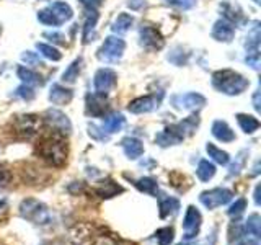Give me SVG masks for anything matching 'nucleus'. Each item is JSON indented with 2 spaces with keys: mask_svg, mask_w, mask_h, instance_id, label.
<instances>
[{
  "mask_svg": "<svg viewBox=\"0 0 261 245\" xmlns=\"http://www.w3.org/2000/svg\"><path fill=\"white\" fill-rule=\"evenodd\" d=\"M49 8H51V12L56 15V18L59 20V23H65V21H69L72 16H73V10L70 8L69 4H65V2H53L51 5H49Z\"/></svg>",
  "mask_w": 261,
  "mask_h": 245,
  "instance_id": "a878e982",
  "label": "nucleus"
},
{
  "mask_svg": "<svg viewBox=\"0 0 261 245\" xmlns=\"http://www.w3.org/2000/svg\"><path fill=\"white\" fill-rule=\"evenodd\" d=\"M16 76H18V79H21L24 85H30V87H38L44 84L43 77H41L39 74H36L35 70L28 69L27 65H18V67H16Z\"/></svg>",
  "mask_w": 261,
  "mask_h": 245,
  "instance_id": "412c9836",
  "label": "nucleus"
},
{
  "mask_svg": "<svg viewBox=\"0 0 261 245\" xmlns=\"http://www.w3.org/2000/svg\"><path fill=\"white\" fill-rule=\"evenodd\" d=\"M212 87L225 95H240L250 87V80L232 69H222L212 74Z\"/></svg>",
  "mask_w": 261,
  "mask_h": 245,
  "instance_id": "f03ea898",
  "label": "nucleus"
},
{
  "mask_svg": "<svg viewBox=\"0 0 261 245\" xmlns=\"http://www.w3.org/2000/svg\"><path fill=\"white\" fill-rule=\"evenodd\" d=\"M12 182V172L7 170L5 167H0V188L7 186Z\"/></svg>",
  "mask_w": 261,
  "mask_h": 245,
  "instance_id": "49530a36",
  "label": "nucleus"
},
{
  "mask_svg": "<svg viewBox=\"0 0 261 245\" xmlns=\"http://www.w3.org/2000/svg\"><path fill=\"white\" fill-rule=\"evenodd\" d=\"M136 186H137V190H141L142 193L153 194V196L157 194V191H159L157 180L152 178V177H142V178L136 180Z\"/></svg>",
  "mask_w": 261,
  "mask_h": 245,
  "instance_id": "cd10ccee",
  "label": "nucleus"
},
{
  "mask_svg": "<svg viewBox=\"0 0 261 245\" xmlns=\"http://www.w3.org/2000/svg\"><path fill=\"white\" fill-rule=\"evenodd\" d=\"M38 20H39V23L47 24V27H61L59 20L56 18V15L51 12V8L49 7L38 12Z\"/></svg>",
  "mask_w": 261,
  "mask_h": 245,
  "instance_id": "72a5a7b5",
  "label": "nucleus"
},
{
  "mask_svg": "<svg viewBox=\"0 0 261 245\" xmlns=\"http://www.w3.org/2000/svg\"><path fill=\"white\" fill-rule=\"evenodd\" d=\"M20 214L21 217H24L27 220H30V223H35V224H49L51 223V212H49V209L44 206L43 203L35 200V198H27L23 200L21 204H20Z\"/></svg>",
  "mask_w": 261,
  "mask_h": 245,
  "instance_id": "7ed1b4c3",
  "label": "nucleus"
},
{
  "mask_svg": "<svg viewBox=\"0 0 261 245\" xmlns=\"http://www.w3.org/2000/svg\"><path fill=\"white\" fill-rule=\"evenodd\" d=\"M253 2H255L256 5H259V4H261V0H253Z\"/></svg>",
  "mask_w": 261,
  "mask_h": 245,
  "instance_id": "5fc2aeb1",
  "label": "nucleus"
},
{
  "mask_svg": "<svg viewBox=\"0 0 261 245\" xmlns=\"http://www.w3.org/2000/svg\"><path fill=\"white\" fill-rule=\"evenodd\" d=\"M95 191H96L98 196H100V198H103V200H110V198H113V196H116V194L122 193L124 190H122V186H119L116 182H114V180H111V178H105V180H101V182L96 185Z\"/></svg>",
  "mask_w": 261,
  "mask_h": 245,
  "instance_id": "dca6fc26",
  "label": "nucleus"
},
{
  "mask_svg": "<svg viewBox=\"0 0 261 245\" xmlns=\"http://www.w3.org/2000/svg\"><path fill=\"white\" fill-rule=\"evenodd\" d=\"M127 5L133 8V10H139V8H141L142 5H145V2H144V0H130Z\"/></svg>",
  "mask_w": 261,
  "mask_h": 245,
  "instance_id": "3c124183",
  "label": "nucleus"
},
{
  "mask_svg": "<svg viewBox=\"0 0 261 245\" xmlns=\"http://www.w3.org/2000/svg\"><path fill=\"white\" fill-rule=\"evenodd\" d=\"M212 136L220 142H232L235 141V133L230 129V126L225 121H214L212 122Z\"/></svg>",
  "mask_w": 261,
  "mask_h": 245,
  "instance_id": "6ab92c4d",
  "label": "nucleus"
},
{
  "mask_svg": "<svg viewBox=\"0 0 261 245\" xmlns=\"http://www.w3.org/2000/svg\"><path fill=\"white\" fill-rule=\"evenodd\" d=\"M179 245H196V243H179Z\"/></svg>",
  "mask_w": 261,
  "mask_h": 245,
  "instance_id": "6e6d98bb",
  "label": "nucleus"
},
{
  "mask_svg": "<svg viewBox=\"0 0 261 245\" xmlns=\"http://www.w3.org/2000/svg\"><path fill=\"white\" fill-rule=\"evenodd\" d=\"M211 35L216 41H219V43H230L235 36V28H233V24H230L222 18L214 23Z\"/></svg>",
  "mask_w": 261,
  "mask_h": 245,
  "instance_id": "2eb2a0df",
  "label": "nucleus"
},
{
  "mask_svg": "<svg viewBox=\"0 0 261 245\" xmlns=\"http://www.w3.org/2000/svg\"><path fill=\"white\" fill-rule=\"evenodd\" d=\"M110 103H108V95L101 93H88L87 95V113L92 116H105V113L108 111Z\"/></svg>",
  "mask_w": 261,
  "mask_h": 245,
  "instance_id": "ddd939ff",
  "label": "nucleus"
},
{
  "mask_svg": "<svg viewBox=\"0 0 261 245\" xmlns=\"http://www.w3.org/2000/svg\"><path fill=\"white\" fill-rule=\"evenodd\" d=\"M206 151H207V154H209V157H211L212 160H214V162L220 163V165H227L228 160H230V157H228V154H227L225 151L219 149L217 145L211 144V142L206 145Z\"/></svg>",
  "mask_w": 261,
  "mask_h": 245,
  "instance_id": "7c9ffc66",
  "label": "nucleus"
},
{
  "mask_svg": "<svg viewBox=\"0 0 261 245\" xmlns=\"http://www.w3.org/2000/svg\"><path fill=\"white\" fill-rule=\"evenodd\" d=\"M162 102V93L157 95H145V96H139L134 98L133 102H129L127 110L134 114H142V113H150L153 110L159 108V105Z\"/></svg>",
  "mask_w": 261,
  "mask_h": 245,
  "instance_id": "9d476101",
  "label": "nucleus"
},
{
  "mask_svg": "<svg viewBox=\"0 0 261 245\" xmlns=\"http://www.w3.org/2000/svg\"><path fill=\"white\" fill-rule=\"evenodd\" d=\"M121 147H122V151H124V154L127 155V159H133V160L139 159L144 154V144L141 139H137V137L122 139Z\"/></svg>",
  "mask_w": 261,
  "mask_h": 245,
  "instance_id": "a211bd4d",
  "label": "nucleus"
},
{
  "mask_svg": "<svg viewBox=\"0 0 261 245\" xmlns=\"http://www.w3.org/2000/svg\"><path fill=\"white\" fill-rule=\"evenodd\" d=\"M173 237H175V231L171 227H162L155 232V239H157L159 245H170L173 242Z\"/></svg>",
  "mask_w": 261,
  "mask_h": 245,
  "instance_id": "c9c22d12",
  "label": "nucleus"
},
{
  "mask_svg": "<svg viewBox=\"0 0 261 245\" xmlns=\"http://www.w3.org/2000/svg\"><path fill=\"white\" fill-rule=\"evenodd\" d=\"M13 96H15V98H20V100H24V102H31L33 98L36 96V92H35V88H33V87L23 84V85H20L18 88H15Z\"/></svg>",
  "mask_w": 261,
  "mask_h": 245,
  "instance_id": "e433bc0d",
  "label": "nucleus"
},
{
  "mask_svg": "<svg viewBox=\"0 0 261 245\" xmlns=\"http://www.w3.org/2000/svg\"><path fill=\"white\" fill-rule=\"evenodd\" d=\"M206 105V98L201 93L190 92V93H179L171 96V106L176 110H186V111H198Z\"/></svg>",
  "mask_w": 261,
  "mask_h": 245,
  "instance_id": "39448f33",
  "label": "nucleus"
},
{
  "mask_svg": "<svg viewBox=\"0 0 261 245\" xmlns=\"http://www.w3.org/2000/svg\"><path fill=\"white\" fill-rule=\"evenodd\" d=\"M134 24V16L130 13H119L116 18H114L113 24H111V30L113 33L116 35H124L130 30V27Z\"/></svg>",
  "mask_w": 261,
  "mask_h": 245,
  "instance_id": "393cba45",
  "label": "nucleus"
},
{
  "mask_svg": "<svg viewBox=\"0 0 261 245\" xmlns=\"http://www.w3.org/2000/svg\"><path fill=\"white\" fill-rule=\"evenodd\" d=\"M183 53V47H175L173 53L168 54V61L175 65H183L188 61V54H181Z\"/></svg>",
  "mask_w": 261,
  "mask_h": 245,
  "instance_id": "58836bf2",
  "label": "nucleus"
},
{
  "mask_svg": "<svg viewBox=\"0 0 261 245\" xmlns=\"http://www.w3.org/2000/svg\"><path fill=\"white\" fill-rule=\"evenodd\" d=\"M126 51V43L124 39L119 36H108L105 39L101 47L98 49V59L106 64H114L121 61L122 54Z\"/></svg>",
  "mask_w": 261,
  "mask_h": 245,
  "instance_id": "20e7f679",
  "label": "nucleus"
},
{
  "mask_svg": "<svg viewBox=\"0 0 261 245\" xmlns=\"http://www.w3.org/2000/svg\"><path fill=\"white\" fill-rule=\"evenodd\" d=\"M116 84H118V76L113 69L103 67V69H98L95 72V77H93L95 93L108 95L111 90L116 87Z\"/></svg>",
  "mask_w": 261,
  "mask_h": 245,
  "instance_id": "423d86ee",
  "label": "nucleus"
},
{
  "mask_svg": "<svg viewBox=\"0 0 261 245\" xmlns=\"http://www.w3.org/2000/svg\"><path fill=\"white\" fill-rule=\"evenodd\" d=\"M233 193L227 188H214V190L209 191H202L199 194V201L206 206L207 209H216L222 204H227L232 200Z\"/></svg>",
  "mask_w": 261,
  "mask_h": 245,
  "instance_id": "6e6552de",
  "label": "nucleus"
},
{
  "mask_svg": "<svg viewBox=\"0 0 261 245\" xmlns=\"http://www.w3.org/2000/svg\"><path fill=\"white\" fill-rule=\"evenodd\" d=\"M199 227H201V212L194 206H190L186 209L185 220H183L185 239L191 240L193 237H196V234L199 232Z\"/></svg>",
  "mask_w": 261,
  "mask_h": 245,
  "instance_id": "f8f14e48",
  "label": "nucleus"
},
{
  "mask_svg": "<svg viewBox=\"0 0 261 245\" xmlns=\"http://www.w3.org/2000/svg\"><path fill=\"white\" fill-rule=\"evenodd\" d=\"M79 2L84 5L87 10H98V8L103 5L105 0H79Z\"/></svg>",
  "mask_w": 261,
  "mask_h": 245,
  "instance_id": "de8ad7c7",
  "label": "nucleus"
},
{
  "mask_svg": "<svg viewBox=\"0 0 261 245\" xmlns=\"http://www.w3.org/2000/svg\"><path fill=\"white\" fill-rule=\"evenodd\" d=\"M139 43H141L142 47L155 51V49H162L163 36L160 35V31L157 28L149 27V24H144V27L139 30Z\"/></svg>",
  "mask_w": 261,
  "mask_h": 245,
  "instance_id": "9b49d317",
  "label": "nucleus"
},
{
  "mask_svg": "<svg viewBox=\"0 0 261 245\" xmlns=\"http://www.w3.org/2000/svg\"><path fill=\"white\" fill-rule=\"evenodd\" d=\"M88 134H90V137H93V139H96V141H100V142H108L110 141V134L105 133V129L98 128L96 125H88Z\"/></svg>",
  "mask_w": 261,
  "mask_h": 245,
  "instance_id": "4c0bfd02",
  "label": "nucleus"
},
{
  "mask_svg": "<svg viewBox=\"0 0 261 245\" xmlns=\"http://www.w3.org/2000/svg\"><path fill=\"white\" fill-rule=\"evenodd\" d=\"M247 232L250 235H253L255 239H259L261 237V219L258 214H251L247 220Z\"/></svg>",
  "mask_w": 261,
  "mask_h": 245,
  "instance_id": "f704fd0d",
  "label": "nucleus"
},
{
  "mask_svg": "<svg viewBox=\"0 0 261 245\" xmlns=\"http://www.w3.org/2000/svg\"><path fill=\"white\" fill-rule=\"evenodd\" d=\"M259 88L255 90V93H253V106H255V110L259 111L261 110V106H259Z\"/></svg>",
  "mask_w": 261,
  "mask_h": 245,
  "instance_id": "8fccbe9b",
  "label": "nucleus"
},
{
  "mask_svg": "<svg viewBox=\"0 0 261 245\" xmlns=\"http://www.w3.org/2000/svg\"><path fill=\"white\" fill-rule=\"evenodd\" d=\"M36 49L39 51V54H41V56H44L46 59H49V61L57 62V61H61V57H62V54L59 53V49H56V47H54V46H51V44L38 43V44H36Z\"/></svg>",
  "mask_w": 261,
  "mask_h": 245,
  "instance_id": "2f4dec72",
  "label": "nucleus"
},
{
  "mask_svg": "<svg viewBox=\"0 0 261 245\" xmlns=\"http://www.w3.org/2000/svg\"><path fill=\"white\" fill-rule=\"evenodd\" d=\"M248 154V151H242L239 155L235 157V162L230 165V172H228V175H239L240 174V170H242V167H243V163H245V155Z\"/></svg>",
  "mask_w": 261,
  "mask_h": 245,
  "instance_id": "79ce46f5",
  "label": "nucleus"
},
{
  "mask_svg": "<svg viewBox=\"0 0 261 245\" xmlns=\"http://www.w3.org/2000/svg\"><path fill=\"white\" fill-rule=\"evenodd\" d=\"M126 125V118L122 116V113H110L108 116L105 118V125L103 129L106 131L108 134H114V133H119V131L124 128Z\"/></svg>",
  "mask_w": 261,
  "mask_h": 245,
  "instance_id": "5701e85b",
  "label": "nucleus"
},
{
  "mask_svg": "<svg viewBox=\"0 0 261 245\" xmlns=\"http://www.w3.org/2000/svg\"><path fill=\"white\" fill-rule=\"evenodd\" d=\"M0 33H2V30H0Z\"/></svg>",
  "mask_w": 261,
  "mask_h": 245,
  "instance_id": "4d7b16f0",
  "label": "nucleus"
},
{
  "mask_svg": "<svg viewBox=\"0 0 261 245\" xmlns=\"http://www.w3.org/2000/svg\"><path fill=\"white\" fill-rule=\"evenodd\" d=\"M259 39H261L259 21H253L251 27L248 28L247 39H245V47H247V53H259Z\"/></svg>",
  "mask_w": 261,
  "mask_h": 245,
  "instance_id": "aec40b11",
  "label": "nucleus"
},
{
  "mask_svg": "<svg viewBox=\"0 0 261 245\" xmlns=\"http://www.w3.org/2000/svg\"><path fill=\"white\" fill-rule=\"evenodd\" d=\"M220 8H222V13H224V20L228 21L230 24H237L240 23L242 20V13L240 12H235V8L230 2H224L222 5H220Z\"/></svg>",
  "mask_w": 261,
  "mask_h": 245,
  "instance_id": "473e14b6",
  "label": "nucleus"
},
{
  "mask_svg": "<svg viewBox=\"0 0 261 245\" xmlns=\"http://www.w3.org/2000/svg\"><path fill=\"white\" fill-rule=\"evenodd\" d=\"M44 38H49L53 41V43H57V44H65V36L62 33H57V31H49V33H44Z\"/></svg>",
  "mask_w": 261,
  "mask_h": 245,
  "instance_id": "09e8293b",
  "label": "nucleus"
},
{
  "mask_svg": "<svg viewBox=\"0 0 261 245\" xmlns=\"http://www.w3.org/2000/svg\"><path fill=\"white\" fill-rule=\"evenodd\" d=\"M7 212V201L5 200H0V216L5 214Z\"/></svg>",
  "mask_w": 261,
  "mask_h": 245,
  "instance_id": "603ef678",
  "label": "nucleus"
},
{
  "mask_svg": "<svg viewBox=\"0 0 261 245\" xmlns=\"http://www.w3.org/2000/svg\"><path fill=\"white\" fill-rule=\"evenodd\" d=\"M165 4L178 10H191L196 5V0H165Z\"/></svg>",
  "mask_w": 261,
  "mask_h": 245,
  "instance_id": "a19ab883",
  "label": "nucleus"
},
{
  "mask_svg": "<svg viewBox=\"0 0 261 245\" xmlns=\"http://www.w3.org/2000/svg\"><path fill=\"white\" fill-rule=\"evenodd\" d=\"M245 208H247V200L245 198H240V200H237L232 206H230V209H228V216H232V217H240L242 214H243V211H245Z\"/></svg>",
  "mask_w": 261,
  "mask_h": 245,
  "instance_id": "ea45409f",
  "label": "nucleus"
},
{
  "mask_svg": "<svg viewBox=\"0 0 261 245\" xmlns=\"http://www.w3.org/2000/svg\"><path fill=\"white\" fill-rule=\"evenodd\" d=\"M73 92L70 88H65L59 84H54L49 88V102L54 105H67L72 102Z\"/></svg>",
  "mask_w": 261,
  "mask_h": 245,
  "instance_id": "f3484780",
  "label": "nucleus"
},
{
  "mask_svg": "<svg viewBox=\"0 0 261 245\" xmlns=\"http://www.w3.org/2000/svg\"><path fill=\"white\" fill-rule=\"evenodd\" d=\"M196 175H198L201 182H209L216 175V165L209 160H201L198 168H196Z\"/></svg>",
  "mask_w": 261,
  "mask_h": 245,
  "instance_id": "c85d7f7f",
  "label": "nucleus"
},
{
  "mask_svg": "<svg viewBox=\"0 0 261 245\" xmlns=\"http://www.w3.org/2000/svg\"><path fill=\"white\" fill-rule=\"evenodd\" d=\"M36 154L53 167H62L67 162V144L62 134H51L43 137L36 145Z\"/></svg>",
  "mask_w": 261,
  "mask_h": 245,
  "instance_id": "f257e3e1",
  "label": "nucleus"
},
{
  "mask_svg": "<svg viewBox=\"0 0 261 245\" xmlns=\"http://www.w3.org/2000/svg\"><path fill=\"white\" fill-rule=\"evenodd\" d=\"M96 21H98V12L96 10H88V15L84 23V33H82V39L84 43H90L96 36Z\"/></svg>",
  "mask_w": 261,
  "mask_h": 245,
  "instance_id": "4be33fe9",
  "label": "nucleus"
},
{
  "mask_svg": "<svg viewBox=\"0 0 261 245\" xmlns=\"http://www.w3.org/2000/svg\"><path fill=\"white\" fill-rule=\"evenodd\" d=\"M259 190H261V186L258 185V186L255 188V203H256V204H259Z\"/></svg>",
  "mask_w": 261,
  "mask_h": 245,
  "instance_id": "864d4df0",
  "label": "nucleus"
},
{
  "mask_svg": "<svg viewBox=\"0 0 261 245\" xmlns=\"http://www.w3.org/2000/svg\"><path fill=\"white\" fill-rule=\"evenodd\" d=\"M159 206H160V217L165 219L171 214H175L179 209V201L173 196H167V194H162L159 196Z\"/></svg>",
  "mask_w": 261,
  "mask_h": 245,
  "instance_id": "b1692460",
  "label": "nucleus"
},
{
  "mask_svg": "<svg viewBox=\"0 0 261 245\" xmlns=\"http://www.w3.org/2000/svg\"><path fill=\"white\" fill-rule=\"evenodd\" d=\"M245 62H247L251 69L259 67V53H247L245 56Z\"/></svg>",
  "mask_w": 261,
  "mask_h": 245,
  "instance_id": "a18cd8bd",
  "label": "nucleus"
},
{
  "mask_svg": "<svg viewBox=\"0 0 261 245\" xmlns=\"http://www.w3.org/2000/svg\"><path fill=\"white\" fill-rule=\"evenodd\" d=\"M185 139V136L181 134V131L178 129L176 125H171V126H167L163 131L155 136V142L162 147H168V145H176L179 144Z\"/></svg>",
  "mask_w": 261,
  "mask_h": 245,
  "instance_id": "4468645a",
  "label": "nucleus"
},
{
  "mask_svg": "<svg viewBox=\"0 0 261 245\" xmlns=\"http://www.w3.org/2000/svg\"><path fill=\"white\" fill-rule=\"evenodd\" d=\"M80 69H82V57L73 61L67 69L64 70L62 74V82L65 84H73L77 79H79V74H80Z\"/></svg>",
  "mask_w": 261,
  "mask_h": 245,
  "instance_id": "c756f323",
  "label": "nucleus"
},
{
  "mask_svg": "<svg viewBox=\"0 0 261 245\" xmlns=\"http://www.w3.org/2000/svg\"><path fill=\"white\" fill-rule=\"evenodd\" d=\"M21 61L27 62V65H43V61L39 59L38 53H33V51H24L21 54Z\"/></svg>",
  "mask_w": 261,
  "mask_h": 245,
  "instance_id": "37998d69",
  "label": "nucleus"
},
{
  "mask_svg": "<svg viewBox=\"0 0 261 245\" xmlns=\"http://www.w3.org/2000/svg\"><path fill=\"white\" fill-rule=\"evenodd\" d=\"M44 121L47 122L49 126H51L53 129H56L57 134H62V136H67L70 134L72 131V122L70 119L67 118V114L59 111V110H47L44 113Z\"/></svg>",
  "mask_w": 261,
  "mask_h": 245,
  "instance_id": "1a4fd4ad",
  "label": "nucleus"
},
{
  "mask_svg": "<svg viewBox=\"0 0 261 245\" xmlns=\"http://www.w3.org/2000/svg\"><path fill=\"white\" fill-rule=\"evenodd\" d=\"M92 245H118V243H116V240H114L111 235L100 234V235H95Z\"/></svg>",
  "mask_w": 261,
  "mask_h": 245,
  "instance_id": "c03bdc74",
  "label": "nucleus"
},
{
  "mask_svg": "<svg viewBox=\"0 0 261 245\" xmlns=\"http://www.w3.org/2000/svg\"><path fill=\"white\" fill-rule=\"evenodd\" d=\"M237 121H239L243 133L247 134H253L259 129V121L255 116H251V114H243V113L237 114Z\"/></svg>",
  "mask_w": 261,
  "mask_h": 245,
  "instance_id": "bb28decb",
  "label": "nucleus"
},
{
  "mask_svg": "<svg viewBox=\"0 0 261 245\" xmlns=\"http://www.w3.org/2000/svg\"><path fill=\"white\" fill-rule=\"evenodd\" d=\"M13 126L16 134L30 139L38 134V131L41 128V118L36 116V114H21V116H16Z\"/></svg>",
  "mask_w": 261,
  "mask_h": 245,
  "instance_id": "0eeeda50",
  "label": "nucleus"
}]
</instances>
